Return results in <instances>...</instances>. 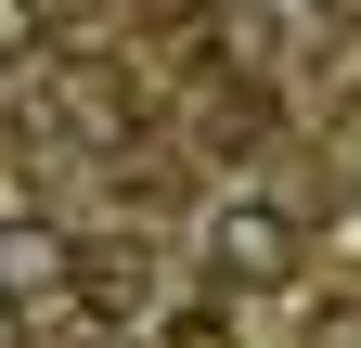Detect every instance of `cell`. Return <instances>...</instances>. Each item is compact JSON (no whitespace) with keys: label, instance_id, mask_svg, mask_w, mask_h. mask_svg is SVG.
I'll return each instance as SVG.
<instances>
[{"label":"cell","instance_id":"2","mask_svg":"<svg viewBox=\"0 0 361 348\" xmlns=\"http://www.w3.org/2000/svg\"><path fill=\"white\" fill-rule=\"evenodd\" d=\"M65 232H0V297H65Z\"/></svg>","mask_w":361,"mask_h":348},{"label":"cell","instance_id":"1","mask_svg":"<svg viewBox=\"0 0 361 348\" xmlns=\"http://www.w3.org/2000/svg\"><path fill=\"white\" fill-rule=\"evenodd\" d=\"M207 271L219 284H284L297 271V220L284 206H219L207 220Z\"/></svg>","mask_w":361,"mask_h":348},{"label":"cell","instance_id":"3","mask_svg":"<svg viewBox=\"0 0 361 348\" xmlns=\"http://www.w3.org/2000/svg\"><path fill=\"white\" fill-rule=\"evenodd\" d=\"M26 39H39V13H26V0H0V52H26Z\"/></svg>","mask_w":361,"mask_h":348}]
</instances>
